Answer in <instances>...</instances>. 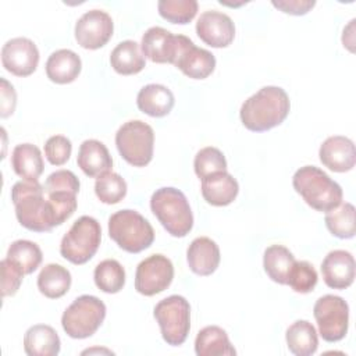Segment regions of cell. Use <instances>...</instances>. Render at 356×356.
<instances>
[{
	"label": "cell",
	"mask_w": 356,
	"mask_h": 356,
	"mask_svg": "<svg viewBox=\"0 0 356 356\" xmlns=\"http://www.w3.org/2000/svg\"><path fill=\"white\" fill-rule=\"evenodd\" d=\"M159 14L172 24H188L197 13L196 0H160L157 3Z\"/></svg>",
	"instance_id": "obj_35"
},
{
	"label": "cell",
	"mask_w": 356,
	"mask_h": 356,
	"mask_svg": "<svg viewBox=\"0 0 356 356\" xmlns=\"http://www.w3.org/2000/svg\"><path fill=\"white\" fill-rule=\"evenodd\" d=\"M96 286L106 293H117L125 284V270L114 259L100 261L93 273Z\"/></svg>",
	"instance_id": "obj_33"
},
{
	"label": "cell",
	"mask_w": 356,
	"mask_h": 356,
	"mask_svg": "<svg viewBox=\"0 0 356 356\" xmlns=\"http://www.w3.org/2000/svg\"><path fill=\"white\" fill-rule=\"evenodd\" d=\"M186 260L195 274L210 275L220 264V248L207 236L195 238L186 250Z\"/></svg>",
	"instance_id": "obj_19"
},
{
	"label": "cell",
	"mask_w": 356,
	"mask_h": 356,
	"mask_svg": "<svg viewBox=\"0 0 356 356\" xmlns=\"http://www.w3.org/2000/svg\"><path fill=\"white\" fill-rule=\"evenodd\" d=\"M196 33L211 47H227L235 38V25L229 15L217 10H207L197 18Z\"/></svg>",
	"instance_id": "obj_15"
},
{
	"label": "cell",
	"mask_w": 356,
	"mask_h": 356,
	"mask_svg": "<svg viewBox=\"0 0 356 356\" xmlns=\"http://www.w3.org/2000/svg\"><path fill=\"white\" fill-rule=\"evenodd\" d=\"M110 64L121 75H134L145 68V56L135 40H124L113 49Z\"/></svg>",
	"instance_id": "obj_28"
},
{
	"label": "cell",
	"mask_w": 356,
	"mask_h": 356,
	"mask_svg": "<svg viewBox=\"0 0 356 356\" xmlns=\"http://www.w3.org/2000/svg\"><path fill=\"white\" fill-rule=\"evenodd\" d=\"M0 267H1V295L3 298L13 296L19 289L22 277L25 274L7 257L1 260Z\"/></svg>",
	"instance_id": "obj_41"
},
{
	"label": "cell",
	"mask_w": 356,
	"mask_h": 356,
	"mask_svg": "<svg viewBox=\"0 0 356 356\" xmlns=\"http://www.w3.org/2000/svg\"><path fill=\"white\" fill-rule=\"evenodd\" d=\"M321 274L327 286L332 289H345L355 280V259L350 252L331 250L321 263Z\"/></svg>",
	"instance_id": "obj_17"
},
{
	"label": "cell",
	"mask_w": 356,
	"mask_h": 356,
	"mask_svg": "<svg viewBox=\"0 0 356 356\" xmlns=\"http://www.w3.org/2000/svg\"><path fill=\"white\" fill-rule=\"evenodd\" d=\"M288 349L296 356H310L317 350L318 337L314 325L307 320L292 323L285 334Z\"/></svg>",
	"instance_id": "obj_27"
},
{
	"label": "cell",
	"mask_w": 356,
	"mask_h": 356,
	"mask_svg": "<svg viewBox=\"0 0 356 356\" xmlns=\"http://www.w3.org/2000/svg\"><path fill=\"white\" fill-rule=\"evenodd\" d=\"M102 241V228L90 216L79 217L63 236L61 256L72 264H85L97 252Z\"/></svg>",
	"instance_id": "obj_6"
},
{
	"label": "cell",
	"mask_w": 356,
	"mask_h": 356,
	"mask_svg": "<svg viewBox=\"0 0 356 356\" xmlns=\"http://www.w3.org/2000/svg\"><path fill=\"white\" fill-rule=\"evenodd\" d=\"M60 348V337L50 325H32L24 335V350L28 356H56Z\"/></svg>",
	"instance_id": "obj_24"
},
{
	"label": "cell",
	"mask_w": 356,
	"mask_h": 356,
	"mask_svg": "<svg viewBox=\"0 0 356 356\" xmlns=\"http://www.w3.org/2000/svg\"><path fill=\"white\" fill-rule=\"evenodd\" d=\"M82 68L79 56L70 49L53 51L46 61V75L50 81L64 85L74 82Z\"/></svg>",
	"instance_id": "obj_22"
},
{
	"label": "cell",
	"mask_w": 356,
	"mask_h": 356,
	"mask_svg": "<svg viewBox=\"0 0 356 356\" xmlns=\"http://www.w3.org/2000/svg\"><path fill=\"white\" fill-rule=\"evenodd\" d=\"M11 200L18 222L26 229L47 232L56 227L50 204L44 199V188L38 179L15 182L11 188Z\"/></svg>",
	"instance_id": "obj_2"
},
{
	"label": "cell",
	"mask_w": 356,
	"mask_h": 356,
	"mask_svg": "<svg viewBox=\"0 0 356 356\" xmlns=\"http://www.w3.org/2000/svg\"><path fill=\"white\" fill-rule=\"evenodd\" d=\"M174 278L171 260L160 253L142 260L135 273V289L145 296H153L170 286Z\"/></svg>",
	"instance_id": "obj_11"
},
{
	"label": "cell",
	"mask_w": 356,
	"mask_h": 356,
	"mask_svg": "<svg viewBox=\"0 0 356 356\" xmlns=\"http://www.w3.org/2000/svg\"><path fill=\"white\" fill-rule=\"evenodd\" d=\"M78 167L90 178H97L113 167V159L106 145L96 139H86L81 143L76 157Z\"/></svg>",
	"instance_id": "obj_21"
},
{
	"label": "cell",
	"mask_w": 356,
	"mask_h": 356,
	"mask_svg": "<svg viewBox=\"0 0 356 356\" xmlns=\"http://www.w3.org/2000/svg\"><path fill=\"white\" fill-rule=\"evenodd\" d=\"M317 271L306 260H299L293 263L286 284L298 293H309L314 289L317 284Z\"/></svg>",
	"instance_id": "obj_37"
},
{
	"label": "cell",
	"mask_w": 356,
	"mask_h": 356,
	"mask_svg": "<svg viewBox=\"0 0 356 356\" xmlns=\"http://www.w3.org/2000/svg\"><path fill=\"white\" fill-rule=\"evenodd\" d=\"M106 317V305L93 295L78 296L63 313L61 325L74 339L93 335Z\"/></svg>",
	"instance_id": "obj_7"
},
{
	"label": "cell",
	"mask_w": 356,
	"mask_h": 356,
	"mask_svg": "<svg viewBox=\"0 0 356 356\" xmlns=\"http://www.w3.org/2000/svg\"><path fill=\"white\" fill-rule=\"evenodd\" d=\"M182 38L184 35H174L161 26H152L142 36V53L153 63L174 64Z\"/></svg>",
	"instance_id": "obj_14"
},
{
	"label": "cell",
	"mask_w": 356,
	"mask_h": 356,
	"mask_svg": "<svg viewBox=\"0 0 356 356\" xmlns=\"http://www.w3.org/2000/svg\"><path fill=\"white\" fill-rule=\"evenodd\" d=\"M292 185L303 200L317 211L327 213L342 203V188L318 167L305 165L296 170Z\"/></svg>",
	"instance_id": "obj_3"
},
{
	"label": "cell",
	"mask_w": 356,
	"mask_h": 356,
	"mask_svg": "<svg viewBox=\"0 0 356 356\" xmlns=\"http://www.w3.org/2000/svg\"><path fill=\"white\" fill-rule=\"evenodd\" d=\"M320 161L335 172H346L355 167L356 150L353 142L341 135L327 138L318 150Z\"/></svg>",
	"instance_id": "obj_18"
},
{
	"label": "cell",
	"mask_w": 356,
	"mask_h": 356,
	"mask_svg": "<svg viewBox=\"0 0 356 356\" xmlns=\"http://www.w3.org/2000/svg\"><path fill=\"white\" fill-rule=\"evenodd\" d=\"M71 286L70 271L57 263L46 264L38 275V288L49 299L61 298Z\"/></svg>",
	"instance_id": "obj_29"
},
{
	"label": "cell",
	"mask_w": 356,
	"mask_h": 356,
	"mask_svg": "<svg viewBox=\"0 0 356 356\" xmlns=\"http://www.w3.org/2000/svg\"><path fill=\"white\" fill-rule=\"evenodd\" d=\"M355 213V206L349 202L339 203L335 209L327 211L324 220L328 231L341 239L353 238L356 232Z\"/></svg>",
	"instance_id": "obj_31"
},
{
	"label": "cell",
	"mask_w": 356,
	"mask_h": 356,
	"mask_svg": "<svg viewBox=\"0 0 356 356\" xmlns=\"http://www.w3.org/2000/svg\"><path fill=\"white\" fill-rule=\"evenodd\" d=\"M238 192V181L227 171H218L202 179V196L211 206L221 207L232 203Z\"/></svg>",
	"instance_id": "obj_20"
},
{
	"label": "cell",
	"mask_w": 356,
	"mask_h": 356,
	"mask_svg": "<svg viewBox=\"0 0 356 356\" xmlns=\"http://www.w3.org/2000/svg\"><path fill=\"white\" fill-rule=\"evenodd\" d=\"M271 4L285 14L305 15L314 7L316 1L314 0H273Z\"/></svg>",
	"instance_id": "obj_42"
},
{
	"label": "cell",
	"mask_w": 356,
	"mask_h": 356,
	"mask_svg": "<svg viewBox=\"0 0 356 356\" xmlns=\"http://www.w3.org/2000/svg\"><path fill=\"white\" fill-rule=\"evenodd\" d=\"M195 352L197 356H234L235 348L231 345L225 330L217 325L202 328L195 339Z\"/></svg>",
	"instance_id": "obj_25"
},
{
	"label": "cell",
	"mask_w": 356,
	"mask_h": 356,
	"mask_svg": "<svg viewBox=\"0 0 356 356\" xmlns=\"http://www.w3.org/2000/svg\"><path fill=\"white\" fill-rule=\"evenodd\" d=\"M7 259L14 263L24 274H32L42 263V250L40 248L26 239H18L14 241L8 250H7Z\"/></svg>",
	"instance_id": "obj_32"
},
{
	"label": "cell",
	"mask_w": 356,
	"mask_h": 356,
	"mask_svg": "<svg viewBox=\"0 0 356 356\" xmlns=\"http://www.w3.org/2000/svg\"><path fill=\"white\" fill-rule=\"evenodd\" d=\"M72 152L71 140L64 135H53L44 143V154L50 164L63 165L68 161Z\"/></svg>",
	"instance_id": "obj_39"
},
{
	"label": "cell",
	"mask_w": 356,
	"mask_h": 356,
	"mask_svg": "<svg viewBox=\"0 0 356 356\" xmlns=\"http://www.w3.org/2000/svg\"><path fill=\"white\" fill-rule=\"evenodd\" d=\"M47 195V202L51 209L56 225H61L76 210V193L68 191H57Z\"/></svg>",
	"instance_id": "obj_38"
},
{
	"label": "cell",
	"mask_w": 356,
	"mask_h": 356,
	"mask_svg": "<svg viewBox=\"0 0 356 356\" xmlns=\"http://www.w3.org/2000/svg\"><path fill=\"white\" fill-rule=\"evenodd\" d=\"M318 332L327 342H338L345 338L349 325V306L341 296L324 295L313 307Z\"/></svg>",
	"instance_id": "obj_10"
},
{
	"label": "cell",
	"mask_w": 356,
	"mask_h": 356,
	"mask_svg": "<svg viewBox=\"0 0 356 356\" xmlns=\"http://www.w3.org/2000/svg\"><path fill=\"white\" fill-rule=\"evenodd\" d=\"M289 108V97L282 88L263 86L243 102L239 117L249 131L264 132L284 122Z\"/></svg>",
	"instance_id": "obj_1"
},
{
	"label": "cell",
	"mask_w": 356,
	"mask_h": 356,
	"mask_svg": "<svg viewBox=\"0 0 356 356\" xmlns=\"http://www.w3.org/2000/svg\"><path fill=\"white\" fill-rule=\"evenodd\" d=\"M108 235L128 253H139L154 241L152 224L140 213L131 209H124L110 216Z\"/></svg>",
	"instance_id": "obj_5"
},
{
	"label": "cell",
	"mask_w": 356,
	"mask_h": 356,
	"mask_svg": "<svg viewBox=\"0 0 356 356\" xmlns=\"http://www.w3.org/2000/svg\"><path fill=\"white\" fill-rule=\"evenodd\" d=\"M174 65L192 79H204L214 71L216 57L209 50L195 46V43L184 35Z\"/></svg>",
	"instance_id": "obj_16"
},
{
	"label": "cell",
	"mask_w": 356,
	"mask_h": 356,
	"mask_svg": "<svg viewBox=\"0 0 356 356\" xmlns=\"http://www.w3.org/2000/svg\"><path fill=\"white\" fill-rule=\"evenodd\" d=\"M160 325L163 339L171 345H182L191 330V306L181 295H171L160 300L153 310Z\"/></svg>",
	"instance_id": "obj_9"
},
{
	"label": "cell",
	"mask_w": 356,
	"mask_h": 356,
	"mask_svg": "<svg viewBox=\"0 0 356 356\" xmlns=\"http://www.w3.org/2000/svg\"><path fill=\"white\" fill-rule=\"evenodd\" d=\"M1 63L8 72L28 76L39 64V50L28 38H13L1 47Z\"/></svg>",
	"instance_id": "obj_13"
},
{
	"label": "cell",
	"mask_w": 356,
	"mask_h": 356,
	"mask_svg": "<svg viewBox=\"0 0 356 356\" xmlns=\"http://www.w3.org/2000/svg\"><path fill=\"white\" fill-rule=\"evenodd\" d=\"M44 193H51L57 191H68L78 193L79 192V179L70 170H58L51 172L44 182Z\"/></svg>",
	"instance_id": "obj_40"
},
{
	"label": "cell",
	"mask_w": 356,
	"mask_h": 356,
	"mask_svg": "<svg viewBox=\"0 0 356 356\" xmlns=\"http://www.w3.org/2000/svg\"><path fill=\"white\" fill-rule=\"evenodd\" d=\"M193 168L196 175L203 179L204 177L218 172V171H227V160L222 154V152L217 147L207 146L200 149L193 161Z\"/></svg>",
	"instance_id": "obj_36"
},
{
	"label": "cell",
	"mask_w": 356,
	"mask_h": 356,
	"mask_svg": "<svg viewBox=\"0 0 356 356\" xmlns=\"http://www.w3.org/2000/svg\"><path fill=\"white\" fill-rule=\"evenodd\" d=\"M295 263L293 254L282 245H271L264 250L263 266L267 275L277 284L285 285Z\"/></svg>",
	"instance_id": "obj_30"
},
{
	"label": "cell",
	"mask_w": 356,
	"mask_h": 356,
	"mask_svg": "<svg viewBox=\"0 0 356 356\" xmlns=\"http://www.w3.org/2000/svg\"><path fill=\"white\" fill-rule=\"evenodd\" d=\"M114 24L103 10H89L75 24V39L79 46L89 50L103 47L113 36Z\"/></svg>",
	"instance_id": "obj_12"
},
{
	"label": "cell",
	"mask_w": 356,
	"mask_h": 356,
	"mask_svg": "<svg viewBox=\"0 0 356 356\" xmlns=\"http://www.w3.org/2000/svg\"><path fill=\"white\" fill-rule=\"evenodd\" d=\"M11 165L14 172L22 179H38L44 168L42 153L32 143H21L14 147Z\"/></svg>",
	"instance_id": "obj_26"
},
{
	"label": "cell",
	"mask_w": 356,
	"mask_h": 356,
	"mask_svg": "<svg viewBox=\"0 0 356 356\" xmlns=\"http://www.w3.org/2000/svg\"><path fill=\"white\" fill-rule=\"evenodd\" d=\"M153 128L140 121L124 122L115 134V146L121 157L134 167H145L153 159Z\"/></svg>",
	"instance_id": "obj_8"
},
{
	"label": "cell",
	"mask_w": 356,
	"mask_h": 356,
	"mask_svg": "<svg viewBox=\"0 0 356 356\" xmlns=\"http://www.w3.org/2000/svg\"><path fill=\"white\" fill-rule=\"evenodd\" d=\"M150 209L164 229L177 238L188 235L193 227V214L186 196L177 188L164 186L150 197Z\"/></svg>",
	"instance_id": "obj_4"
},
{
	"label": "cell",
	"mask_w": 356,
	"mask_h": 356,
	"mask_svg": "<svg viewBox=\"0 0 356 356\" xmlns=\"http://www.w3.org/2000/svg\"><path fill=\"white\" fill-rule=\"evenodd\" d=\"M95 193L100 202L106 204H115L127 195L125 179L113 171H107L96 178Z\"/></svg>",
	"instance_id": "obj_34"
},
{
	"label": "cell",
	"mask_w": 356,
	"mask_h": 356,
	"mask_svg": "<svg viewBox=\"0 0 356 356\" xmlns=\"http://www.w3.org/2000/svg\"><path fill=\"white\" fill-rule=\"evenodd\" d=\"M174 103L175 99L172 92L160 83H149L143 86L136 96L138 108L142 113L157 118L167 115L172 110Z\"/></svg>",
	"instance_id": "obj_23"
},
{
	"label": "cell",
	"mask_w": 356,
	"mask_h": 356,
	"mask_svg": "<svg viewBox=\"0 0 356 356\" xmlns=\"http://www.w3.org/2000/svg\"><path fill=\"white\" fill-rule=\"evenodd\" d=\"M1 86H0V115L3 118L11 115L15 110V104H17V93L13 88V85L1 78L0 79Z\"/></svg>",
	"instance_id": "obj_43"
}]
</instances>
